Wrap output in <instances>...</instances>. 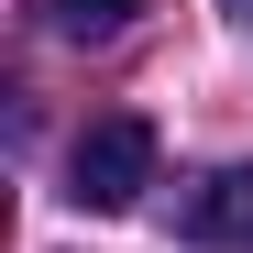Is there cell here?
<instances>
[{"instance_id": "cell-1", "label": "cell", "mask_w": 253, "mask_h": 253, "mask_svg": "<svg viewBox=\"0 0 253 253\" xmlns=\"http://www.w3.org/2000/svg\"><path fill=\"white\" fill-rule=\"evenodd\" d=\"M143 187H154V121L143 110H99L66 143V198L77 209H132Z\"/></svg>"}, {"instance_id": "cell-3", "label": "cell", "mask_w": 253, "mask_h": 253, "mask_svg": "<svg viewBox=\"0 0 253 253\" xmlns=\"http://www.w3.org/2000/svg\"><path fill=\"white\" fill-rule=\"evenodd\" d=\"M132 11H143V0H44V22L66 33V44H110Z\"/></svg>"}, {"instance_id": "cell-2", "label": "cell", "mask_w": 253, "mask_h": 253, "mask_svg": "<svg viewBox=\"0 0 253 253\" xmlns=\"http://www.w3.org/2000/svg\"><path fill=\"white\" fill-rule=\"evenodd\" d=\"M176 242H198V253H242L253 242V165H220V176H198L176 198Z\"/></svg>"}, {"instance_id": "cell-4", "label": "cell", "mask_w": 253, "mask_h": 253, "mask_svg": "<svg viewBox=\"0 0 253 253\" xmlns=\"http://www.w3.org/2000/svg\"><path fill=\"white\" fill-rule=\"evenodd\" d=\"M220 11H231V22H253V0H220Z\"/></svg>"}]
</instances>
